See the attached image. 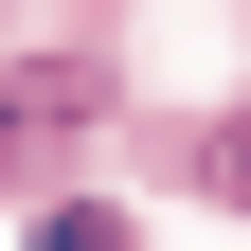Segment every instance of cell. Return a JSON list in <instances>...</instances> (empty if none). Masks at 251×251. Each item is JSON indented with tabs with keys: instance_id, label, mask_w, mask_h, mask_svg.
<instances>
[{
	"instance_id": "obj_1",
	"label": "cell",
	"mask_w": 251,
	"mask_h": 251,
	"mask_svg": "<svg viewBox=\"0 0 251 251\" xmlns=\"http://www.w3.org/2000/svg\"><path fill=\"white\" fill-rule=\"evenodd\" d=\"M108 90L72 72V54H0V144H54V126H90Z\"/></svg>"
},
{
	"instance_id": "obj_3",
	"label": "cell",
	"mask_w": 251,
	"mask_h": 251,
	"mask_svg": "<svg viewBox=\"0 0 251 251\" xmlns=\"http://www.w3.org/2000/svg\"><path fill=\"white\" fill-rule=\"evenodd\" d=\"M215 198H251V126H233V144H215Z\"/></svg>"
},
{
	"instance_id": "obj_2",
	"label": "cell",
	"mask_w": 251,
	"mask_h": 251,
	"mask_svg": "<svg viewBox=\"0 0 251 251\" xmlns=\"http://www.w3.org/2000/svg\"><path fill=\"white\" fill-rule=\"evenodd\" d=\"M36 251H126V215H108V198H54V215H36Z\"/></svg>"
}]
</instances>
